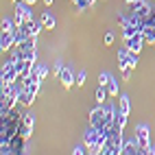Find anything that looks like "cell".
Listing matches in <instances>:
<instances>
[{
	"label": "cell",
	"mask_w": 155,
	"mask_h": 155,
	"mask_svg": "<svg viewBox=\"0 0 155 155\" xmlns=\"http://www.w3.org/2000/svg\"><path fill=\"white\" fill-rule=\"evenodd\" d=\"M22 28L26 31L28 37H37V35H39V28H44V24H42V20H39V22H35V20H28V22L22 24Z\"/></svg>",
	"instance_id": "cell-11"
},
{
	"label": "cell",
	"mask_w": 155,
	"mask_h": 155,
	"mask_svg": "<svg viewBox=\"0 0 155 155\" xmlns=\"http://www.w3.org/2000/svg\"><path fill=\"white\" fill-rule=\"evenodd\" d=\"M33 125H35V116H33V114H24L22 120H20V129H18V133H20L24 140H28L31 133H33Z\"/></svg>",
	"instance_id": "cell-5"
},
{
	"label": "cell",
	"mask_w": 155,
	"mask_h": 155,
	"mask_svg": "<svg viewBox=\"0 0 155 155\" xmlns=\"http://www.w3.org/2000/svg\"><path fill=\"white\" fill-rule=\"evenodd\" d=\"M133 13L147 20V18H151V13H153V11H151V7H149L147 2H144V0H140V2H136V5H133Z\"/></svg>",
	"instance_id": "cell-12"
},
{
	"label": "cell",
	"mask_w": 155,
	"mask_h": 155,
	"mask_svg": "<svg viewBox=\"0 0 155 155\" xmlns=\"http://www.w3.org/2000/svg\"><path fill=\"white\" fill-rule=\"evenodd\" d=\"M57 79L61 81V85H64V87H72V85H74V74H72V70L70 68H61V72H59V74H57Z\"/></svg>",
	"instance_id": "cell-9"
},
{
	"label": "cell",
	"mask_w": 155,
	"mask_h": 155,
	"mask_svg": "<svg viewBox=\"0 0 155 155\" xmlns=\"http://www.w3.org/2000/svg\"><path fill=\"white\" fill-rule=\"evenodd\" d=\"M11 2H13V5H15V2H20V0H11Z\"/></svg>",
	"instance_id": "cell-32"
},
{
	"label": "cell",
	"mask_w": 155,
	"mask_h": 155,
	"mask_svg": "<svg viewBox=\"0 0 155 155\" xmlns=\"http://www.w3.org/2000/svg\"><path fill=\"white\" fill-rule=\"evenodd\" d=\"M24 2H28V5H35V2H37V0H24Z\"/></svg>",
	"instance_id": "cell-30"
},
{
	"label": "cell",
	"mask_w": 155,
	"mask_h": 155,
	"mask_svg": "<svg viewBox=\"0 0 155 155\" xmlns=\"http://www.w3.org/2000/svg\"><path fill=\"white\" fill-rule=\"evenodd\" d=\"M103 42H105L107 46H111V44H114V33H111V31H107V33H105V37H103Z\"/></svg>",
	"instance_id": "cell-24"
},
{
	"label": "cell",
	"mask_w": 155,
	"mask_h": 155,
	"mask_svg": "<svg viewBox=\"0 0 155 155\" xmlns=\"http://www.w3.org/2000/svg\"><path fill=\"white\" fill-rule=\"evenodd\" d=\"M125 46L131 50V53H140V50L147 46V42H144V33H136V35H131V37H127L125 39Z\"/></svg>",
	"instance_id": "cell-6"
},
{
	"label": "cell",
	"mask_w": 155,
	"mask_h": 155,
	"mask_svg": "<svg viewBox=\"0 0 155 155\" xmlns=\"http://www.w3.org/2000/svg\"><path fill=\"white\" fill-rule=\"evenodd\" d=\"M85 149H87V147H74V151H72V153H74V155H83Z\"/></svg>",
	"instance_id": "cell-26"
},
{
	"label": "cell",
	"mask_w": 155,
	"mask_h": 155,
	"mask_svg": "<svg viewBox=\"0 0 155 155\" xmlns=\"http://www.w3.org/2000/svg\"><path fill=\"white\" fill-rule=\"evenodd\" d=\"M44 2H46V5H48V7H50V5H53V0H44Z\"/></svg>",
	"instance_id": "cell-31"
},
{
	"label": "cell",
	"mask_w": 155,
	"mask_h": 155,
	"mask_svg": "<svg viewBox=\"0 0 155 155\" xmlns=\"http://www.w3.org/2000/svg\"><path fill=\"white\" fill-rule=\"evenodd\" d=\"M149 155H155V144H151V151H149Z\"/></svg>",
	"instance_id": "cell-29"
},
{
	"label": "cell",
	"mask_w": 155,
	"mask_h": 155,
	"mask_svg": "<svg viewBox=\"0 0 155 155\" xmlns=\"http://www.w3.org/2000/svg\"><path fill=\"white\" fill-rule=\"evenodd\" d=\"M149 125H136V140H138V144H140V153L144 155V153H149L151 151V140H149Z\"/></svg>",
	"instance_id": "cell-4"
},
{
	"label": "cell",
	"mask_w": 155,
	"mask_h": 155,
	"mask_svg": "<svg viewBox=\"0 0 155 155\" xmlns=\"http://www.w3.org/2000/svg\"><path fill=\"white\" fill-rule=\"evenodd\" d=\"M0 81H5V83H18L20 81V72L15 68V59L11 57L9 61H5L2 64V72H0Z\"/></svg>",
	"instance_id": "cell-1"
},
{
	"label": "cell",
	"mask_w": 155,
	"mask_h": 155,
	"mask_svg": "<svg viewBox=\"0 0 155 155\" xmlns=\"http://www.w3.org/2000/svg\"><path fill=\"white\" fill-rule=\"evenodd\" d=\"M107 98H109L107 87H105V85H98V90H96V103H98V105H103V103H105Z\"/></svg>",
	"instance_id": "cell-17"
},
{
	"label": "cell",
	"mask_w": 155,
	"mask_h": 155,
	"mask_svg": "<svg viewBox=\"0 0 155 155\" xmlns=\"http://www.w3.org/2000/svg\"><path fill=\"white\" fill-rule=\"evenodd\" d=\"M39 20H42L44 28H55V26H57V20H55V15L50 13V11H44V13H42V18H39Z\"/></svg>",
	"instance_id": "cell-14"
},
{
	"label": "cell",
	"mask_w": 155,
	"mask_h": 155,
	"mask_svg": "<svg viewBox=\"0 0 155 155\" xmlns=\"http://www.w3.org/2000/svg\"><path fill=\"white\" fill-rule=\"evenodd\" d=\"M118 107H120V111H125V114L131 111V103H129L127 94H118Z\"/></svg>",
	"instance_id": "cell-16"
},
{
	"label": "cell",
	"mask_w": 155,
	"mask_h": 155,
	"mask_svg": "<svg viewBox=\"0 0 155 155\" xmlns=\"http://www.w3.org/2000/svg\"><path fill=\"white\" fill-rule=\"evenodd\" d=\"M129 77H131V68H127V70H122V79H125V81H129Z\"/></svg>",
	"instance_id": "cell-27"
},
{
	"label": "cell",
	"mask_w": 155,
	"mask_h": 155,
	"mask_svg": "<svg viewBox=\"0 0 155 155\" xmlns=\"http://www.w3.org/2000/svg\"><path fill=\"white\" fill-rule=\"evenodd\" d=\"M103 120H105V107H103V105L90 109V125L92 127H101Z\"/></svg>",
	"instance_id": "cell-8"
},
{
	"label": "cell",
	"mask_w": 155,
	"mask_h": 155,
	"mask_svg": "<svg viewBox=\"0 0 155 155\" xmlns=\"http://www.w3.org/2000/svg\"><path fill=\"white\" fill-rule=\"evenodd\" d=\"M13 13H15V26H22L24 22H28V20H33V13H31V5L24 2V0H20V2H15L13 7Z\"/></svg>",
	"instance_id": "cell-2"
},
{
	"label": "cell",
	"mask_w": 155,
	"mask_h": 155,
	"mask_svg": "<svg viewBox=\"0 0 155 155\" xmlns=\"http://www.w3.org/2000/svg\"><path fill=\"white\" fill-rule=\"evenodd\" d=\"M0 28H2V31H11V33H13V31L18 28V26H15V20L5 18V20H2V24H0Z\"/></svg>",
	"instance_id": "cell-21"
},
{
	"label": "cell",
	"mask_w": 155,
	"mask_h": 155,
	"mask_svg": "<svg viewBox=\"0 0 155 155\" xmlns=\"http://www.w3.org/2000/svg\"><path fill=\"white\" fill-rule=\"evenodd\" d=\"M107 92H109V98L118 96V83H116V81H114V77L109 79V83H107Z\"/></svg>",
	"instance_id": "cell-20"
},
{
	"label": "cell",
	"mask_w": 155,
	"mask_h": 155,
	"mask_svg": "<svg viewBox=\"0 0 155 155\" xmlns=\"http://www.w3.org/2000/svg\"><path fill=\"white\" fill-rule=\"evenodd\" d=\"M109 79H111V74H107V72H101V74H98V85H105V87H107Z\"/></svg>",
	"instance_id": "cell-22"
},
{
	"label": "cell",
	"mask_w": 155,
	"mask_h": 155,
	"mask_svg": "<svg viewBox=\"0 0 155 155\" xmlns=\"http://www.w3.org/2000/svg\"><path fill=\"white\" fill-rule=\"evenodd\" d=\"M83 83H85V70H81L79 74H77V81H74V85H77V87H81Z\"/></svg>",
	"instance_id": "cell-23"
},
{
	"label": "cell",
	"mask_w": 155,
	"mask_h": 155,
	"mask_svg": "<svg viewBox=\"0 0 155 155\" xmlns=\"http://www.w3.org/2000/svg\"><path fill=\"white\" fill-rule=\"evenodd\" d=\"M118 24H120V26H127V24H129V18H125V15H118Z\"/></svg>",
	"instance_id": "cell-25"
},
{
	"label": "cell",
	"mask_w": 155,
	"mask_h": 155,
	"mask_svg": "<svg viewBox=\"0 0 155 155\" xmlns=\"http://www.w3.org/2000/svg\"><path fill=\"white\" fill-rule=\"evenodd\" d=\"M127 5H136V2H140V0H125Z\"/></svg>",
	"instance_id": "cell-28"
},
{
	"label": "cell",
	"mask_w": 155,
	"mask_h": 155,
	"mask_svg": "<svg viewBox=\"0 0 155 155\" xmlns=\"http://www.w3.org/2000/svg\"><path fill=\"white\" fill-rule=\"evenodd\" d=\"M127 120H129V114H125V111L118 109V114H116V127L118 129H125L127 127Z\"/></svg>",
	"instance_id": "cell-19"
},
{
	"label": "cell",
	"mask_w": 155,
	"mask_h": 155,
	"mask_svg": "<svg viewBox=\"0 0 155 155\" xmlns=\"http://www.w3.org/2000/svg\"><path fill=\"white\" fill-rule=\"evenodd\" d=\"M136 33H140V28H138V24H133L131 20H129V24H127V26H122V39H127V37L136 35Z\"/></svg>",
	"instance_id": "cell-15"
},
{
	"label": "cell",
	"mask_w": 155,
	"mask_h": 155,
	"mask_svg": "<svg viewBox=\"0 0 155 155\" xmlns=\"http://www.w3.org/2000/svg\"><path fill=\"white\" fill-rule=\"evenodd\" d=\"M136 66H138V57H136V53H131L127 46L120 48V50H118V68H120V72L127 70V68L133 70Z\"/></svg>",
	"instance_id": "cell-3"
},
{
	"label": "cell",
	"mask_w": 155,
	"mask_h": 155,
	"mask_svg": "<svg viewBox=\"0 0 155 155\" xmlns=\"http://www.w3.org/2000/svg\"><path fill=\"white\" fill-rule=\"evenodd\" d=\"M15 33V31H13ZM13 33L11 31H2V35H0V50L7 53V50H13Z\"/></svg>",
	"instance_id": "cell-10"
},
{
	"label": "cell",
	"mask_w": 155,
	"mask_h": 155,
	"mask_svg": "<svg viewBox=\"0 0 155 155\" xmlns=\"http://www.w3.org/2000/svg\"><path fill=\"white\" fill-rule=\"evenodd\" d=\"M33 74H37L39 79L44 81V79L48 77V68H46L44 64H37V61H35V66H33Z\"/></svg>",
	"instance_id": "cell-18"
},
{
	"label": "cell",
	"mask_w": 155,
	"mask_h": 155,
	"mask_svg": "<svg viewBox=\"0 0 155 155\" xmlns=\"http://www.w3.org/2000/svg\"><path fill=\"white\" fill-rule=\"evenodd\" d=\"M98 136H101V129H98V127H92V125H90V129L85 131V136H83V142H85L87 151H92V149H94V144L98 142Z\"/></svg>",
	"instance_id": "cell-7"
},
{
	"label": "cell",
	"mask_w": 155,
	"mask_h": 155,
	"mask_svg": "<svg viewBox=\"0 0 155 155\" xmlns=\"http://www.w3.org/2000/svg\"><path fill=\"white\" fill-rule=\"evenodd\" d=\"M122 153L125 155H136L140 153V144L136 138H131V140H125V144H122Z\"/></svg>",
	"instance_id": "cell-13"
}]
</instances>
